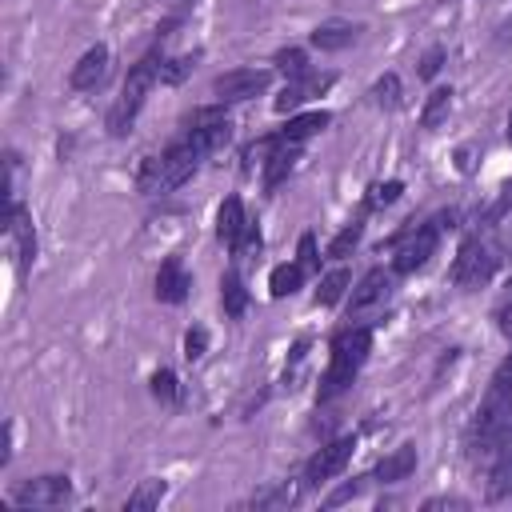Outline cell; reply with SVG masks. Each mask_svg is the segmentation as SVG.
<instances>
[{
    "label": "cell",
    "instance_id": "1",
    "mask_svg": "<svg viewBox=\"0 0 512 512\" xmlns=\"http://www.w3.org/2000/svg\"><path fill=\"white\" fill-rule=\"evenodd\" d=\"M368 352H372V324H348V328H340V332L332 336V344H328V368H324V376H320L316 400L328 404V400H336L340 392H348L352 380L360 376Z\"/></svg>",
    "mask_w": 512,
    "mask_h": 512
},
{
    "label": "cell",
    "instance_id": "2",
    "mask_svg": "<svg viewBox=\"0 0 512 512\" xmlns=\"http://www.w3.org/2000/svg\"><path fill=\"white\" fill-rule=\"evenodd\" d=\"M200 160H204V152H200L188 136H180L176 144H168L164 152H156V156H148V160L140 164V172H136V188H140L144 196L176 192V188H184V184L196 176Z\"/></svg>",
    "mask_w": 512,
    "mask_h": 512
},
{
    "label": "cell",
    "instance_id": "3",
    "mask_svg": "<svg viewBox=\"0 0 512 512\" xmlns=\"http://www.w3.org/2000/svg\"><path fill=\"white\" fill-rule=\"evenodd\" d=\"M160 48H148L132 68H128V76H124V84H120V96L112 100V108H108V120H104V128H108V136H128L132 132V124H136V116H140V108H144V100H148V92H152V84H156V68H160Z\"/></svg>",
    "mask_w": 512,
    "mask_h": 512
},
{
    "label": "cell",
    "instance_id": "4",
    "mask_svg": "<svg viewBox=\"0 0 512 512\" xmlns=\"http://www.w3.org/2000/svg\"><path fill=\"white\" fill-rule=\"evenodd\" d=\"M456 224V212H440V216H432V220H424V224H408V228H400L396 232V256H392V272L396 276H412V272H420L432 256H436V248H440V232L444 228H452Z\"/></svg>",
    "mask_w": 512,
    "mask_h": 512
},
{
    "label": "cell",
    "instance_id": "5",
    "mask_svg": "<svg viewBox=\"0 0 512 512\" xmlns=\"http://www.w3.org/2000/svg\"><path fill=\"white\" fill-rule=\"evenodd\" d=\"M496 248L492 244H484L480 236H464L460 240V248H456V260H452V268H448V276H452V284L456 288H484L488 280H492V272H496Z\"/></svg>",
    "mask_w": 512,
    "mask_h": 512
},
{
    "label": "cell",
    "instance_id": "6",
    "mask_svg": "<svg viewBox=\"0 0 512 512\" xmlns=\"http://www.w3.org/2000/svg\"><path fill=\"white\" fill-rule=\"evenodd\" d=\"M184 136L204 152V156H212V152H220L228 140H232V120H228V112H224V104L216 100V104H204V108H192L188 116H184Z\"/></svg>",
    "mask_w": 512,
    "mask_h": 512
},
{
    "label": "cell",
    "instance_id": "7",
    "mask_svg": "<svg viewBox=\"0 0 512 512\" xmlns=\"http://www.w3.org/2000/svg\"><path fill=\"white\" fill-rule=\"evenodd\" d=\"M352 452H356V436H340V440H328L324 448H316L304 464V488H320V484L336 480L348 468Z\"/></svg>",
    "mask_w": 512,
    "mask_h": 512
},
{
    "label": "cell",
    "instance_id": "8",
    "mask_svg": "<svg viewBox=\"0 0 512 512\" xmlns=\"http://www.w3.org/2000/svg\"><path fill=\"white\" fill-rule=\"evenodd\" d=\"M68 496H72V480L60 472H44L12 488V504L20 508H56V504H68Z\"/></svg>",
    "mask_w": 512,
    "mask_h": 512
},
{
    "label": "cell",
    "instance_id": "9",
    "mask_svg": "<svg viewBox=\"0 0 512 512\" xmlns=\"http://www.w3.org/2000/svg\"><path fill=\"white\" fill-rule=\"evenodd\" d=\"M268 84H272V68H232V72H220L212 80V96L220 104H236V100L260 96Z\"/></svg>",
    "mask_w": 512,
    "mask_h": 512
},
{
    "label": "cell",
    "instance_id": "10",
    "mask_svg": "<svg viewBox=\"0 0 512 512\" xmlns=\"http://www.w3.org/2000/svg\"><path fill=\"white\" fill-rule=\"evenodd\" d=\"M4 236H8V244H12V256H16L20 272H28V268H32V260H36V228H32V212H28L16 196L8 200Z\"/></svg>",
    "mask_w": 512,
    "mask_h": 512
},
{
    "label": "cell",
    "instance_id": "11",
    "mask_svg": "<svg viewBox=\"0 0 512 512\" xmlns=\"http://www.w3.org/2000/svg\"><path fill=\"white\" fill-rule=\"evenodd\" d=\"M332 72H304V76H296V80H288L284 84V92L276 96V112L284 116V112H296L300 104H308V100H316V96H324L328 88H332Z\"/></svg>",
    "mask_w": 512,
    "mask_h": 512
},
{
    "label": "cell",
    "instance_id": "12",
    "mask_svg": "<svg viewBox=\"0 0 512 512\" xmlns=\"http://www.w3.org/2000/svg\"><path fill=\"white\" fill-rule=\"evenodd\" d=\"M484 468H488V500L512 496V424L500 432V440H496L492 456L484 460Z\"/></svg>",
    "mask_w": 512,
    "mask_h": 512
},
{
    "label": "cell",
    "instance_id": "13",
    "mask_svg": "<svg viewBox=\"0 0 512 512\" xmlns=\"http://www.w3.org/2000/svg\"><path fill=\"white\" fill-rule=\"evenodd\" d=\"M392 276H396V272H384V268L364 272V276H360V284L348 292V320H352V316H360V312H368L372 304H384V300H388V292H392Z\"/></svg>",
    "mask_w": 512,
    "mask_h": 512
},
{
    "label": "cell",
    "instance_id": "14",
    "mask_svg": "<svg viewBox=\"0 0 512 512\" xmlns=\"http://www.w3.org/2000/svg\"><path fill=\"white\" fill-rule=\"evenodd\" d=\"M108 64H112V52H108L104 44H92V48L72 64L68 84H72L76 92H88V88H96V84L108 76Z\"/></svg>",
    "mask_w": 512,
    "mask_h": 512
},
{
    "label": "cell",
    "instance_id": "15",
    "mask_svg": "<svg viewBox=\"0 0 512 512\" xmlns=\"http://www.w3.org/2000/svg\"><path fill=\"white\" fill-rule=\"evenodd\" d=\"M156 300L160 304H184L188 300V292H192V276L184 272V264H180V256H168L164 264H160V272H156Z\"/></svg>",
    "mask_w": 512,
    "mask_h": 512
},
{
    "label": "cell",
    "instance_id": "16",
    "mask_svg": "<svg viewBox=\"0 0 512 512\" xmlns=\"http://www.w3.org/2000/svg\"><path fill=\"white\" fill-rule=\"evenodd\" d=\"M300 152H304V144L284 140V136L276 132V148H272V156L264 160V188H268V192H272V188H280V184L292 176V168H296Z\"/></svg>",
    "mask_w": 512,
    "mask_h": 512
},
{
    "label": "cell",
    "instance_id": "17",
    "mask_svg": "<svg viewBox=\"0 0 512 512\" xmlns=\"http://www.w3.org/2000/svg\"><path fill=\"white\" fill-rule=\"evenodd\" d=\"M364 28L360 24H352V20H324V24H316L312 28V36H308V44L312 48H320V52H340V48H348L356 36H360Z\"/></svg>",
    "mask_w": 512,
    "mask_h": 512
},
{
    "label": "cell",
    "instance_id": "18",
    "mask_svg": "<svg viewBox=\"0 0 512 512\" xmlns=\"http://www.w3.org/2000/svg\"><path fill=\"white\" fill-rule=\"evenodd\" d=\"M244 228H248L244 200H240V196H224V200H220V208H216V236H220V244L236 248V244H240V236H244Z\"/></svg>",
    "mask_w": 512,
    "mask_h": 512
},
{
    "label": "cell",
    "instance_id": "19",
    "mask_svg": "<svg viewBox=\"0 0 512 512\" xmlns=\"http://www.w3.org/2000/svg\"><path fill=\"white\" fill-rule=\"evenodd\" d=\"M416 472V444H400V448H392L376 468H372V480L376 484H400V480H408Z\"/></svg>",
    "mask_w": 512,
    "mask_h": 512
},
{
    "label": "cell",
    "instance_id": "20",
    "mask_svg": "<svg viewBox=\"0 0 512 512\" xmlns=\"http://www.w3.org/2000/svg\"><path fill=\"white\" fill-rule=\"evenodd\" d=\"M220 304H224V316L228 320H240L248 312V288H244V280H240L236 268H228L220 276Z\"/></svg>",
    "mask_w": 512,
    "mask_h": 512
},
{
    "label": "cell",
    "instance_id": "21",
    "mask_svg": "<svg viewBox=\"0 0 512 512\" xmlns=\"http://www.w3.org/2000/svg\"><path fill=\"white\" fill-rule=\"evenodd\" d=\"M332 124V112H324V108H316V112H300V116H292L284 128H280V136L284 140H296V144H304L308 136H316V132H324Z\"/></svg>",
    "mask_w": 512,
    "mask_h": 512
},
{
    "label": "cell",
    "instance_id": "22",
    "mask_svg": "<svg viewBox=\"0 0 512 512\" xmlns=\"http://www.w3.org/2000/svg\"><path fill=\"white\" fill-rule=\"evenodd\" d=\"M304 276H308V268H304L300 260H292V264H276L272 276H268V292H272L276 300H284V296H292V292L304 284Z\"/></svg>",
    "mask_w": 512,
    "mask_h": 512
},
{
    "label": "cell",
    "instance_id": "23",
    "mask_svg": "<svg viewBox=\"0 0 512 512\" xmlns=\"http://www.w3.org/2000/svg\"><path fill=\"white\" fill-rule=\"evenodd\" d=\"M300 484H304V480H300ZM300 484L276 480V484L260 488V492L248 500V508H288V504H296V500H300Z\"/></svg>",
    "mask_w": 512,
    "mask_h": 512
},
{
    "label": "cell",
    "instance_id": "24",
    "mask_svg": "<svg viewBox=\"0 0 512 512\" xmlns=\"http://www.w3.org/2000/svg\"><path fill=\"white\" fill-rule=\"evenodd\" d=\"M192 68H196V56H192V52H180V56H160V68H156V84H164V88H176V84H184V80L192 76Z\"/></svg>",
    "mask_w": 512,
    "mask_h": 512
},
{
    "label": "cell",
    "instance_id": "25",
    "mask_svg": "<svg viewBox=\"0 0 512 512\" xmlns=\"http://www.w3.org/2000/svg\"><path fill=\"white\" fill-rule=\"evenodd\" d=\"M360 240H364V212H360L356 220H348V224L328 240V252H324V256H328V260H344V256L356 252Z\"/></svg>",
    "mask_w": 512,
    "mask_h": 512
},
{
    "label": "cell",
    "instance_id": "26",
    "mask_svg": "<svg viewBox=\"0 0 512 512\" xmlns=\"http://www.w3.org/2000/svg\"><path fill=\"white\" fill-rule=\"evenodd\" d=\"M348 284H352V272H348V268H332V272H324V276H320V284H316V296H312V300H316L320 308H332V304L348 292Z\"/></svg>",
    "mask_w": 512,
    "mask_h": 512
},
{
    "label": "cell",
    "instance_id": "27",
    "mask_svg": "<svg viewBox=\"0 0 512 512\" xmlns=\"http://www.w3.org/2000/svg\"><path fill=\"white\" fill-rule=\"evenodd\" d=\"M452 112V88H432L428 100H424V112H420V128H440Z\"/></svg>",
    "mask_w": 512,
    "mask_h": 512
},
{
    "label": "cell",
    "instance_id": "28",
    "mask_svg": "<svg viewBox=\"0 0 512 512\" xmlns=\"http://www.w3.org/2000/svg\"><path fill=\"white\" fill-rule=\"evenodd\" d=\"M164 496H168V484L152 476V480H140V484H136V488L128 492L124 508H128V512H140V508H156V504H160Z\"/></svg>",
    "mask_w": 512,
    "mask_h": 512
},
{
    "label": "cell",
    "instance_id": "29",
    "mask_svg": "<svg viewBox=\"0 0 512 512\" xmlns=\"http://www.w3.org/2000/svg\"><path fill=\"white\" fill-rule=\"evenodd\" d=\"M368 96H372V104L376 108H384V112H392V108H400V100H404V88H400V76L396 72H384L372 88H368Z\"/></svg>",
    "mask_w": 512,
    "mask_h": 512
},
{
    "label": "cell",
    "instance_id": "30",
    "mask_svg": "<svg viewBox=\"0 0 512 512\" xmlns=\"http://www.w3.org/2000/svg\"><path fill=\"white\" fill-rule=\"evenodd\" d=\"M272 68H276L280 76L296 80V76L308 72V52H304V48H280V52L272 56Z\"/></svg>",
    "mask_w": 512,
    "mask_h": 512
},
{
    "label": "cell",
    "instance_id": "31",
    "mask_svg": "<svg viewBox=\"0 0 512 512\" xmlns=\"http://www.w3.org/2000/svg\"><path fill=\"white\" fill-rule=\"evenodd\" d=\"M148 388H152V396H156L160 404H168V408L180 400V380H176L172 368H156L152 380H148Z\"/></svg>",
    "mask_w": 512,
    "mask_h": 512
},
{
    "label": "cell",
    "instance_id": "32",
    "mask_svg": "<svg viewBox=\"0 0 512 512\" xmlns=\"http://www.w3.org/2000/svg\"><path fill=\"white\" fill-rule=\"evenodd\" d=\"M400 192H404V180H380V184H372V188H368V196H364V212L396 204V200H400Z\"/></svg>",
    "mask_w": 512,
    "mask_h": 512
},
{
    "label": "cell",
    "instance_id": "33",
    "mask_svg": "<svg viewBox=\"0 0 512 512\" xmlns=\"http://www.w3.org/2000/svg\"><path fill=\"white\" fill-rule=\"evenodd\" d=\"M208 352V328L204 324H192L188 332H184V360L192 364V360H200Z\"/></svg>",
    "mask_w": 512,
    "mask_h": 512
},
{
    "label": "cell",
    "instance_id": "34",
    "mask_svg": "<svg viewBox=\"0 0 512 512\" xmlns=\"http://www.w3.org/2000/svg\"><path fill=\"white\" fill-rule=\"evenodd\" d=\"M444 60H448V52H444L440 44H432V48H428V52L416 60V76H420V80H432V76L444 68Z\"/></svg>",
    "mask_w": 512,
    "mask_h": 512
},
{
    "label": "cell",
    "instance_id": "35",
    "mask_svg": "<svg viewBox=\"0 0 512 512\" xmlns=\"http://www.w3.org/2000/svg\"><path fill=\"white\" fill-rule=\"evenodd\" d=\"M488 392H496V396H512V352L496 364V372H492V380H488Z\"/></svg>",
    "mask_w": 512,
    "mask_h": 512
},
{
    "label": "cell",
    "instance_id": "36",
    "mask_svg": "<svg viewBox=\"0 0 512 512\" xmlns=\"http://www.w3.org/2000/svg\"><path fill=\"white\" fill-rule=\"evenodd\" d=\"M368 480H372V476H356L352 484H344V488H336V492L328 496V508H336V504H344V500H356V496H360V492L368 488Z\"/></svg>",
    "mask_w": 512,
    "mask_h": 512
},
{
    "label": "cell",
    "instance_id": "37",
    "mask_svg": "<svg viewBox=\"0 0 512 512\" xmlns=\"http://www.w3.org/2000/svg\"><path fill=\"white\" fill-rule=\"evenodd\" d=\"M496 328L512 340V284H508V292H504L500 304H496Z\"/></svg>",
    "mask_w": 512,
    "mask_h": 512
},
{
    "label": "cell",
    "instance_id": "38",
    "mask_svg": "<svg viewBox=\"0 0 512 512\" xmlns=\"http://www.w3.org/2000/svg\"><path fill=\"white\" fill-rule=\"evenodd\" d=\"M296 260H300L308 272H316V268H320V256H316V236H312V232H304V236H300V256H296Z\"/></svg>",
    "mask_w": 512,
    "mask_h": 512
},
{
    "label": "cell",
    "instance_id": "39",
    "mask_svg": "<svg viewBox=\"0 0 512 512\" xmlns=\"http://www.w3.org/2000/svg\"><path fill=\"white\" fill-rule=\"evenodd\" d=\"M508 208H512V180H508V184L500 188V196H496V204H492V208L484 212V224H496V220H500V216H504Z\"/></svg>",
    "mask_w": 512,
    "mask_h": 512
},
{
    "label": "cell",
    "instance_id": "40",
    "mask_svg": "<svg viewBox=\"0 0 512 512\" xmlns=\"http://www.w3.org/2000/svg\"><path fill=\"white\" fill-rule=\"evenodd\" d=\"M436 508H468V500L464 496H432V500H424V512H436Z\"/></svg>",
    "mask_w": 512,
    "mask_h": 512
},
{
    "label": "cell",
    "instance_id": "41",
    "mask_svg": "<svg viewBox=\"0 0 512 512\" xmlns=\"http://www.w3.org/2000/svg\"><path fill=\"white\" fill-rule=\"evenodd\" d=\"M496 44H500V48H508V44H512V20H508V24H500V36H496Z\"/></svg>",
    "mask_w": 512,
    "mask_h": 512
},
{
    "label": "cell",
    "instance_id": "42",
    "mask_svg": "<svg viewBox=\"0 0 512 512\" xmlns=\"http://www.w3.org/2000/svg\"><path fill=\"white\" fill-rule=\"evenodd\" d=\"M508 144H512V112H508Z\"/></svg>",
    "mask_w": 512,
    "mask_h": 512
},
{
    "label": "cell",
    "instance_id": "43",
    "mask_svg": "<svg viewBox=\"0 0 512 512\" xmlns=\"http://www.w3.org/2000/svg\"><path fill=\"white\" fill-rule=\"evenodd\" d=\"M176 4H184V0H176Z\"/></svg>",
    "mask_w": 512,
    "mask_h": 512
}]
</instances>
